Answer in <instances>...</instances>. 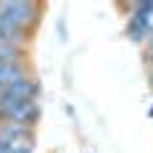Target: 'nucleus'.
Instances as JSON below:
<instances>
[{
  "label": "nucleus",
  "instance_id": "obj_7",
  "mask_svg": "<svg viewBox=\"0 0 153 153\" xmlns=\"http://www.w3.org/2000/svg\"><path fill=\"white\" fill-rule=\"evenodd\" d=\"M148 82H151V87H153V66H148Z\"/></svg>",
  "mask_w": 153,
  "mask_h": 153
},
{
  "label": "nucleus",
  "instance_id": "obj_6",
  "mask_svg": "<svg viewBox=\"0 0 153 153\" xmlns=\"http://www.w3.org/2000/svg\"><path fill=\"white\" fill-rule=\"evenodd\" d=\"M143 56H145V66H153V34H151V40L143 45Z\"/></svg>",
  "mask_w": 153,
  "mask_h": 153
},
{
  "label": "nucleus",
  "instance_id": "obj_8",
  "mask_svg": "<svg viewBox=\"0 0 153 153\" xmlns=\"http://www.w3.org/2000/svg\"><path fill=\"white\" fill-rule=\"evenodd\" d=\"M151 116H153V106H151Z\"/></svg>",
  "mask_w": 153,
  "mask_h": 153
},
{
  "label": "nucleus",
  "instance_id": "obj_4",
  "mask_svg": "<svg viewBox=\"0 0 153 153\" xmlns=\"http://www.w3.org/2000/svg\"><path fill=\"white\" fill-rule=\"evenodd\" d=\"M29 63H0V87H5V85H13V82H21V79H27L32 76Z\"/></svg>",
  "mask_w": 153,
  "mask_h": 153
},
{
  "label": "nucleus",
  "instance_id": "obj_2",
  "mask_svg": "<svg viewBox=\"0 0 153 153\" xmlns=\"http://www.w3.org/2000/svg\"><path fill=\"white\" fill-rule=\"evenodd\" d=\"M42 114L40 100H19V98H0V122H13V124H29L37 127Z\"/></svg>",
  "mask_w": 153,
  "mask_h": 153
},
{
  "label": "nucleus",
  "instance_id": "obj_5",
  "mask_svg": "<svg viewBox=\"0 0 153 153\" xmlns=\"http://www.w3.org/2000/svg\"><path fill=\"white\" fill-rule=\"evenodd\" d=\"M0 63H29V50L0 42Z\"/></svg>",
  "mask_w": 153,
  "mask_h": 153
},
{
  "label": "nucleus",
  "instance_id": "obj_1",
  "mask_svg": "<svg viewBox=\"0 0 153 153\" xmlns=\"http://www.w3.org/2000/svg\"><path fill=\"white\" fill-rule=\"evenodd\" d=\"M45 13L42 3H27V0H0V24L8 29L34 34L40 19Z\"/></svg>",
  "mask_w": 153,
  "mask_h": 153
},
{
  "label": "nucleus",
  "instance_id": "obj_3",
  "mask_svg": "<svg viewBox=\"0 0 153 153\" xmlns=\"http://www.w3.org/2000/svg\"><path fill=\"white\" fill-rule=\"evenodd\" d=\"M24 140H37V127L0 122V145H16V143H24Z\"/></svg>",
  "mask_w": 153,
  "mask_h": 153
}]
</instances>
